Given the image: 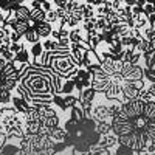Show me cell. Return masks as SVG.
<instances>
[{
  "label": "cell",
  "mask_w": 155,
  "mask_h": 155,
  "mask_svg": "<svg viewBox=\"0 0 155 155\" xmlns=\"http://www.w3.org/2000/svg\"><path fill=\"white\" fill-rule=\"evenodd\" d=\"M39 115H41V121L45 118H50V116H56L58 112L53 106H44V107H39Z\"/></svg>",
  "instance_id": "obj_22"
},
{
  "label": "cell",
  "mask_w": 155,
  "mask_h": 155,
  "mask_svg": "<svg viewBox=\"0 0 155 155\" xmlns=\"http://www.w3.org/2000/svg\"><path fill=\"white\" fill-rule=\"evenodd\" d=\"M30 14H31V8H28L27 5H20L14 11V16L17 19H27V20H30Z\"/></svg>",
  "instance_id": "obj_24"
},
{
  "label": "cell",
  "mask_w": 155,
  "mask_h": 155,
  "mask_svg": "<svg viewBox=\"0 0 155 155\" xmlns=\"http://www.w3.org/2000/svg\"><path fill=\"white\" fill-rule=\"evenodd\" d=\"M65 135H67V130H65V129H64L61 124L56 126V127L48 129V137L53 140V141H64Z\"/></svg>",
  "instance_id": "obj_14"
},
{
  "label": "cell",
  "mask_w": 155,
  "mask_h": 155,
  "mask_svg": "<svg viewBox=\"0 0 155 155\" xmlns=\"http://www.w3.org/2000/svg\"><path fill=\"white\" fill-rule=\"evenodd\" d=\"M110 123L118 143L129 146L137 153L144 152L149 144H155V101L123 102Z\"/></svg>",
  "instance_id": "obj_1"
},
{
  "label": "cell",
  "mask_w": 155,
  "mask_h": 155,
  "mask_svg": "<svg viewBox=\"0 0 155 155\" xmlns=\"http://www.w3.org/2000/svg\"><path fill=\"white\" fill-rule=\"evenodd\" d=\"M16 62H19V64H31V54H30V50L27 47L16 54Z\"/></svg>",
  "instance_id": "obj_23"
},
{
  "label": "cell",
  "mask_w": 155,
  "mask_h": 155,
  "mask_svg": "<svg viewBox=\"0 0 155 155\" xmlns=\"http://www.w3.org/2000/svg\"><path fill=\"white\" fill-rule=\"evenodd\" d=\"M64 81L65 79L54 74L50 68L37 62H31L27 71L22 74L14 92L16 95L22 96L30 106L39 109L53 104V96L56 93H61Z\"/></svg>",
  "instance_id": "obj_2"
},
{
  "label": "cell",
  "mask_w": 155,
  "mask_h": 155,
  "mask_svg": "<svg viewBox=\"0 0 155 155\" xmlns=\"http://www.w3.org/2000/svg\"><path fill=\"white\" fill-rule=\"evenodd\" d=\"M11 106L14 107L19 113H22V115H25V112H27L28 107H30L28 102L25 101L22 96H19V95H12V98H11Z\"/></svg>",
  "instance_id": "obj_10"
},
{
  "label": "cell",
  "mask_w": 155,
  "mask_h": 155,
  "mask_svg": "<svg viewBox=\"0 0 155 155\" xmlns=\"http://www.w3.org/2000/svg\"><path fill=\"white\" fill-rule=\"evenodd\" d=\"M74 90H76V87H74L73 78H71V79H65V81H64V85H62V90H61L59 95H73Z\"/></svg>",
  "instance_id": "obj_25"
},
{
  "label": "cell",
  "mask_w": 155,
  "mask_h": 155,
  "mask_svg": "<svg viewBox=\"0 0 155 155\" xmlns=\"http://www.w3.org/2000/svg\"><path fill=\"white\" fill-rule=\"evenodd\" d=\"M11 98H12V95H11L9 90H6V88H0V106H6V104H9V102H11Z\"/></svg>",
  "instance_id": "obj_30"
},
{
  "label": "cell",
  "mask_w": 155,
  "mask_h": 155,
  "mask_svg": "<svg viewBox=\"0 0 155 155\" xmlns=\"http://www.w3.org/2000/svg\"><path fill=\"white\" fill-rule=\"evenodd\" d=\"M138 99L144 101V102H149V101H155V84H147L144 85V88L140 92L138 95Z\"/></svg>",
  "instance_id": "obj_11"
},
{
  "label": "cell",
  "mask_w": 155,
  "mask_h": 155,
  "mask_svg": "<svg viewBox=\"0 0 155 155\" xmlns=\"http://www.w3.org/2000/svg\"><path fill=\"white\" fill-rule=\"evenodd\" d=\"M45 14L47 12L42 9V8H39V9H31V14H30V22L34 25L37 22H44L45 20Z\"/></svg>",
  "instance_id": "obj_20"
},
{
  "label": "cell",
  "mask_w": 155,
  "mask_h": 155,
  "mask_svg": "<svg viewBox=\"0 0 155 155\" xmlns=\"http://www.w3.org/2000/svg\"><path fill=\"white\" fill-rule=\"evenodd\" d=\"M96 96H98V92L93 87H87V88L82 90V92H79V95H78V98H79L81 102H95Z\"/></svg>",
  "instance_id": "obj_12"
},
{
  "label": "cell",
  "mask_w": 155,
  "mask_h": 155,
  "mask_svg": "<svg viewBox=\"0 0 155 155\" xmlns=\"http://www.w3.org/2000/svg\"><path fill=\"white\" fill-rule=\"evenodd\" d=\"M67 144L64 143V141H54V144H53V152L58 155V153H62L64 150H67Z\"/></svg>",
  "instance_id": "obj_36"
},
{
  "label": "cell",
  "mask_w": 155,
  "mask_h": 155,
  "mask_svg": "<svg viewBox=\"0 0 155 155\" xmlns=\"http://www.w3.org/2000/svg\"><path fill=\"white\" fill-rule=\"evenodd\" d=\"M23 48H25V45L20 44V42H11V45H9V50H11L14 54H17L19 51H22Z\"/></svg>",
  "instance_id": "obj_38"
},
{
  "label": "cell",
  "mask_w": 155,
  "mask_h": 155,
  "mask_svg": "<svg viewBox=\"0 0 155 155\" xmlns=\"http://www.w3.org/2000/svg\"><path fill=\"white\" fill-rule=\"evenodd\" d=\"M143 36L147 39V41H155V28L152 25H147V27L143 28Z\"/></svg>",
  "instance_id": "obj_34"
},
{
  "label": "cell",
  "mask_w": 155,
  "mask_h": 155,
  "mask_svg": "<svg viewBox=\"0 0 155 155\" xmlns=\"http://www.w3.org/2000/svg\"><path fill=\"white\" fill-rule=\"evenodd\" d=\"M143 12H144V14L149 17L150 14H153V12H155V8H153V5L152 3H146L144 5V8H143Z\"/></svg>",
  "instance_id": "obj_39"
},
{
  "label": "cell",
  "mask_w": 155,
  "mask_h": 155,
  "mask_svg": "<svg viewBox=\"0 0 155 155\" xmlns=\"http://www.w3.org/2000/svg\"><path fill=\"white\" fill-rule=\"evenodd\" d=\"M0 138H3V137H0ZM3 141H5V140H3ZM3 141H0V144H2V143H3Z\"/></svg>",
  "instance_id": "obj_49"
},
{
  "label": "cell",
  "mask_w": 155,
  "mask_h": 155,
  "mask_svg": "<svg viewBox=\"0 0 155 155\" xmlns=\"http://www.w3.org/2000/svg\"><path fill=\"white\" fill-rule=\"evenodd\" d=\"M96 132L102 137V135H107L112 130V123L110 121H96Z\"/></svg>",
  "instance_id": "obj_19"
},
{
  "label": "cell",
  "mask_w": 155,
  "mask_h": 155,
  "mask_svg": "<svg viewBox=\"0 0 155 155\" xmlns=\"http://www.w3.org/2000/svg\"><path fill=\"white\" fill-rule=\"evenodd\" d=\"M104 96V95H102ZM96 101V99H95ZM92 118L95 121H110L109 116V107H107V98L104 96L102 101H96V104L93 102V109H92Z\"/></svg>",
  "instance_id": "obj_5"
},
{
  "label": "cell",
  "mask_w": 155,
  "mask_h": 155,
  "mask_svg": "<svg viewBox=\"0 0 155 155\" xmlns=\"http://www.w3.org/2000/svg\"><path fill=\"white\" fill-rule=\"evenodd\" d=\"M116 155H137V152L134 150V149H130L129 146H126V144H118L115 147V150H113Z\"/></svg>",
  "instance_id": "obj_28"
},
{
  "label": "cell",
  "mask_w": 155,
  "mask_h": 155,
  "mask_svg": "<svg viewBox=\"0 0 155 155\" xmlns=\"http://www.w3.org/2000/svg\"><path fill=\"white\" fill-rule=\"evenodd\" d=\"M64 129L67 130V134H78V123L68 118L65 124H64Z\"/></svg>",
  "instance_id": "obj_32"
},
{
  "label": "cell",
  "mask_w": 155,
  "mask_h": 155,
  "mask_svg": "<svg viewBox=\"0 0 155 155\" xmlns=\"http://www.w3.org/2000/svg\"><path fill=\"white\" fill-rule=\"evenodd\" d=\"M53 106L59 107V109H61L62 112H67L65 102H64V96H62V95H59V93H56V95L53 96Z\"/></svg>",
  "instance_id": "obj_31"
},
{
  "label": "cell",
  "mask_w": 155,
  "mask_h": 155,
  "mask_svg": "<svg viewBox=\"0 0 155 155\" xmlns=\"http://www.w3.org/2000/svg\"><path fill=\"white\" fill-rule=\"evenodd\" d=\"M51 37L54 39V41H59L61 39V34H59V30H53V33H51Z\"/></svg>",
  "instance_id": "obj_45"
},
{
  "label": "cell",
  "mask_w": 155,
  "mask_h": 155,
  "mask_svg": "<svg viewBox=\"0 0 155 155\" xmlns=\"http://www.w3.org/2000/svg\"><path fill=\"white\" fill-rule=\"evenodd\" d=\"M0 58H3L5 61H16V54L12 53V51H11L9 48L2 50V54H0Z\"/></svg>",
  "instance_id": "obj_37"
},
{
  "label": "cell",
  "mask_w": 155,
  "mask_h": 155,
  "mask_svg": "<svg viewBox=\"0 0 155 155\" xmlns=\"http://www.w3.org/2000/svg\"><path fill=\"white\" fill-rule=\"evenodd\" d=\"M109 9H112V11H118L120 8H123V2L121 0H106V3H104Z\"/></svg>",
  "instance_id": "obj_33"
},
{
  "label": "cell",
  "mask_w": 155,
  "mask_h": 155,
  "mask_svg": "<svg viewBox=\"0 0 155 155\" xmlns=\"http://www.w3.org/2000/svg\"><path fill=\"white\" fill-rule=\"evenodd\" d=\"M44 51H45V50H44L42 42H36V44H33L31 48H30V54H31V58H33V62H36V61L41 59V56H42Z\"/></svg>",
  "instance_id": "obj_17"
},
{
  "label": "cell",
  "mask_w": 155,
  "mask_h": 155,
  "mask_svg": "<svg viewBox=\"0 0 155 155\" xmlns=\"http://www.w3.org/2000/svg\"><path fill=\"white\" fill-rule=\"evenodd\" d=\"M96 17V6L90 3H82V20L84 19H93Z\"/></svg>",
  "instance_id": "obj_21"
},
{
  "label": "cell",
  "mask_w": 155,
  "mask_h": 155,
  "mask_svg": "<svg viewBox=\"0 0 155 155\" xmlns=\"http://www.w3.org/2000/svg\"><path fill=\"white\" fill-rule=\"evenodd\" d=\"M68 118L76 121V123H81V121H84L87 118V116H85V113H84L81 106H74V107L70 109V116H68Z\"/></svg>",
  "instance_id": "obj_15"
},
{
  "label": "cell",
  "mask_w": 155,
  "mask_h": 155,
  "mask_svg": "<svg viewBox=\"0 0 155 155\" xmlns=\"http://www.w3.org/2000/svg\"><path fill=\"white\" fill-rule=\"evenodd\" d=\"M68 39H70L71 44H82V42H87L88 44V33H85L79 27H74V28L70 30Z\"/></svg>",
  "instance_id": "obj_6"
},
{
  "label": "cell",
  "mask_w": 155,
  "mask_h": 155,
  "mask_svg": "<svg viewBox=\"0 0 155 155\" xmlns=\"http://www.w3.org/2000/svg\"><path fill=\"white\" fill-rule=\"evenodd\" d=\"M0 137H5V129L2 124H0Z\"/></svg>",
  "instance_id": "obj_47"
},
{
  "label": "cell",
  "mask_w": 155,
  "mask_h": 155,
  "mask_svg": "<svg viewBox=\"0 0 155 155\" xmlns=\"http://www.w3.org/2000/svg\"><path fill=\"white\" fill-rule=\"evenodd\" d=\"M37 64L50 68L54 74L61 76L62 79H71L76 76L79 67L71 58L70 48H61L54 51H44L41 59L36 61Z\"/></svg>",
  "instance_id": "obj_3"
},
{
  "label": "cell",
  "mask_w": 155,
  "mask_h": 155,
  "mask_svg": "<svg viewBox=\"0 0 155 155\" xmlns=\"http://www.w3.org/2000/svg\"><path fill=\"white\" fill-rule=\"evenodd\" d=\"M45 20H47V22H50L51 25L56 23V22H59V17H58V14H56V9L47 11V14H45Z\"/></svg>",
  "instance_id": "obj_35"
},
{
  "label": "cell",
  "mask_w": 155,
  "mask_h": 155,
  "mask_svg": "<svg viewBox=\"0 0 155 155\" xmlns=\"http://www.w3.org/2000/svg\"><path fill=\"white\" fill-rule=\"evenodd\" d=\"M132 16H134V14H132ZM147 25H149V20H147V16L144 14V12L134 16V28H137V30H143L144 27H147Z\"/></svg>",
  "instance_id": "obj_16"
},
{
  "label": "cell",
  "mask_w": 155,
  "mask_h": 155,
  "mask_svg": "<svg viewBox=\"0 0 155 155\" xmlns=\"http://www.w3.org/2000/svg\"><path fill=\"white\" fill-rule=\"evenodd\" d=\"M82 30H84L85 33L98 31V30H96V17H93V19H84V20H82Z\"/></svg>",
  "instance_id": "obj_26"
},
{
  "label": "cell",
  "mask_w": 155,
  "mask_h": 155,
  "mask_svg": "<svg viewBox=\"0 0 155 155\" xmlns=\"http://www.w3.org/2000/svg\"><path fill=\"white\" fill-rule=\"evenodd\" d=\"M23 36H20L19 33H16V31H11L9 33V39H11V42H20V39H22Z\"/></svg>",
  "instance_id": "obj_41"
},
{
  "label": "cell",
  "mask_w": 155,
  "mask_h": 155,
  "mask_svg": "<svg viewBox=\"0 0 155 155\" xmlns=\"http://www.w3.org/2000/svg\"><path fill=\"white\" fill-rule=\"evenodd\" d=\"M59 123H61L59 115H56V116H50V118H45V120H42V121H41V124H42L44 127H48V129L59 126Z\"/></svg>",
  "instance_id": "obj_27"
},
{
  "label": "cell",
  "mask_w": 155,
  "mask_h": 155,
  "mask_svg": "<svg viewBox=\"0 0 155 155\" xmlns=\"http://www.w3.org/2000/svg\"><path fill=\"white\" fill-rule=\"evenodd\" d=\"M56 14H58L59 20H64L65 16H67V9L65 8H56Z\"/></svg>",
  "instance_id": "obj_40"
},
{
  "label": "cell",
  "mask_w": 155,
  "mask_h": 155,
  "mask_svg": "<svg viewBox=\"0 0 155 155\" xmlns=\"http://www.w3.org/2000/svg\"><path fill=\"white\" fill-rule=\"evenodd\" d=\"M98 144L102 146L106 150H113L120 143H118V137H116L113 132H110V134H107V135H102Z\"/></svg>",
  "instance_id": "obj_7"
},
{
  "label": "cell",
  "mask_w": 155,
  "mask_h": 155,
  "mask_svg": "<svg viewBox=\"0 0 155 155\" xmlns=\"http://www.w3.org/2000/svg\"><path fill=\"white\" fill-rule=\"evenodd\" d=\"M146 82L144 79H138V81H124L123 85V93H121V102H129V101H134L138 99L140 92L144 88Z\"/></svg>",
  "instance_id": "obj_4"
},
{
  "label": "cell",
  "mask_w": 155,
  "mask_h": 155,
  "mask_svg": "<svg viewBox=\"0 0 155 155\" xmlns=\"http://www.w3.org/2000/svg\"><path fill=\"white\" fill-rule=\"evenodd\" d=\"M33 27L36 28V31L39 33V36H41V39H47V37H50L51 36V33H53V25H51L50 22H47V20H44V22H37V23H34Z\"/></svg>",
  "instance_id": "obj_9"
},
{
  "label": "cell",
  "mask_w": 155,
  "mask_h": 155,
  "mask_svg": "<svg viewBox=\"0 0 155 155\" xmlns=\"http://www.w3.org/2000/svg\"><path fill=\"white\" fill-rule=\"evenodd\" d=\"M23 39H25L28 44H31V45L36 44V42H41V36H39V33L36 31V28L33 27V25H31V28L23 34Z\"/></svg>",
  "instance_id": "obj_18"
},
{
  "label": "cell",
  "mask_w": 155,
  "mask_h": 155,
  "mask_svg": "<svg viewBox=\"0 0 155 155\" xmlns=\"http://www.w3.org/2000/svg\"><path fill=\"white\" fill-rule=\"evenodd\" d=\"M31 25H33V23H31L30 20H27V19H17L16 23L12 25V28H11V30H12V31H16V33H19L20 36H23L25 33H27V31L31 28Z\"/></svg>",
  "instance_id": "obj_13"
},
{
  "label": "cell",
  "mask_w": 155,
  "mask_h": 155,
  "mask_svg": "<svg viewBox=\"0 0 155 155\" xmlns=\"http://www.w3.org/2000/svg\"><path fill=\"white\" fill-rule=\"evenodd\" d=\"M64 102H65L67 110H70L71 107L78 106V102H79V98H78L76 95H64Z\"/></svg>",
  "instance_id": "obj_29"
},
{
  "label": "cell",
  "mask_w": 155,
  "mask_h": 155,
  "mask_svg": "<svg viewBox=\"0 0 155 155\" xmlns=\"http://www.w3.org/2000/svg\"><path fill=\"white\" fill-rule=\"evenodd\" d=\"M20 152V146H19V141H3L0 144V153L2 155H19Z\"/></svg>",
  "instance_id": "obj_8"
},
{
  "label": "cell",
  "mask_w": 155,
  "mask_h": 155,
  "mask_svg": "<svg viewBox=\"0 0 155 155\" xmlns=\"http://www.w3.org/2000/svg\"><path fill=\"white\" fill-rule=\"evenodd\" d=\"M112 155H116V153H115V152H112Z\"/></svg>",
  "instance_id": "obj_50"
},
{
  "label": "cell",
  "mask_w": 155,
  "mask_h": 155,
  "mask_svg": "<svg viewBox=\"0 0 155 155\" xmlns=\"http://www.w3.org/2000/svg\"><path fill=\"white\" fill-rule=\"evenodd\" d=\"M70 0H53V3L56 5V8H67Z\"/></svg>",
  "instance_id": "obj_42"
},
{
  "label": "cell",
  "mask_w": 155,
  "mask_h": 155,
  "mask_svg": "<svg viewBox=\"0 0 155 155\" xmlns=\"http://www.w3.org/2000/svg\"><path fill=\"white\" fill-rule=\"evenodd\" d=\"M3 19H5V16L2 14V11H0V23H3Z\"/></svg>",
  "instance_id": "obj_48"
},
{
  "label": "cell",
  "mask_w": 155,
  "mask_h": 155,
  "mask_svg": "<svg viewBox=\"0 0 155 155\" xmlns=\"http://www.w3.org/2000/svg\"><path fill=\"white\" fill-rule=\"evenodd\" d=\"M147 3V0H135V5L140 8H144V5Z\"/></svg>",
  "instance_id": "obj_46"
},
{
  "label": "cell",
  "mask_w": 155,
  "mask_h": 155,
  "mask_svg": "<svg viewBox=\"0 0 155 155\" xmlns=\"http://www.w3.org/2000/svg\"><path fill=\"white\" fill-rule=\"evenodd\" d=\"M31 155H56L53 150H47V149H42V150H39V152H33Z\"/></svg>",
  "instance_id": "obj_43"
},
{
  "label": "cell",
  "mask_w": 155,
  "mask_h": 155,
  "mask_svg": "<svg viewBox=\"0 0 155 155\" xmlns=\"http://www.w3.org/2000/svg\"><path fill=\"white\" fill-rule=\"evenodd\" d=\"M42 9L47 12V11H51V3H50V0H44L42 2Z\"/></svg>",
  "instance_id": "obj_44"
}]
</instances>
